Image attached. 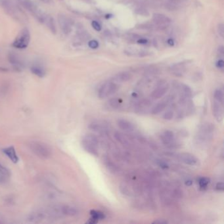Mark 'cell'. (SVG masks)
<instances>
[{
	"mask_svg": "<svg viewBox=\"0 0 224 224\" xmlns=\"http://www.w3.org/2000/svg\"><path fill=\"white\" fill-rule=\"evenodd\" d=\"M81 145L87 152L93 156H98L99 141L96 136L92 134H87L83 137Z\"/></svg>",
	"mask_w": 224,
	"mask_h": 224,
	"instance_id": "6da1fadb",
	"label": "cell"
},
{
	"mask_svg": "<svg viewBox=\"0 0 224 224\" xmlns=\"http://www.w3.org/2000/svg\"><path fill=\"white\" fill-rule=\"evenodd\" d=\"M17 2L23 8L30 12L32 14H33L39 22L42 23L45 22L47 15L42 13V11H40L38 7H37V6L31 0H17Z\"/></svg>",
	"mask_w": 224,
	"mask_h": 224,
	"instance_id": "7a4b0ae2",
	"label": "cell"
},
{
	"mask_svg": "<svg viewBox=\"0 0 224 224\" xmlns=\"http://www.w3.org/2000/svg\"><path fill=\"white\" fill-rule=\"evenodd\" d=\"M30 149L36 156L47 158L51 155V149L47 145L40 141H32L29 144Z\"/></svg>",
	"mask_w": 224,
	"mask_h": 224,
	"instance_id": "3957f363",
	"label": "cell"
},
{
	"mask_svg": "<svg viewBox=\"0 0 224 224\" xmlns=\"http://www.w3.org/2000/svg\"><path fill=\"white\" fill-rule=\"evenodd\" d=\"M30 34L28 28H24L20 31L13 43V46L18 49H25L29 45Z\"/></svg>",
	"mask_w": 224,
	"mask_h": 224,
	"instance_id": "277c9868",
	"label": "cell"
},
{
	"mask_svg": "<svg viewBox=\"0 0 224 224\" xmlns=\"http://www.w3.org/2000/svg\"><path fill=\"white\" fill-rule=\"evenodd\" d=\"M119 89L118 85L115 81H107L101 85L99 89L98 96L100 99H103L113 95Z\"/></svg>",
	"mask_w": 224,
	"mask_h": 224,
	"instance_id": "5b68a950",
	"label": "cell"
},
{
	"mask_svg": "<svg viewBox=\"0 0 224 224\" xmlns=\"http://www.w3.org/2000/svg\"><path fill=\"white\" fill-rule=\"evenodd\" d=\"M58 21L61 30L65 34H68L71 32V24L69 19L64 16V15H58Z\"/></svg>",
	"mask_w": 224,
	"mask_h": 224,
	"instance_id": "8992f818",
	"label": "cell"
},
{
	"mask_svg": "<svg viewBox=\"0 0 224 224\" xmlns=\"http://www.w3.org/2000/svg\"><path fill=\"white\" fill-rule=\"evenodd\" d=\"M178 158L181 162L189 166L197 165L198 162V160L196 157H195L192 154L187 153L180 154L178 156Z\"/></svg>",
	"mask_w": 224,
	"mask_h": 224,
	"instance_id": "52a82bcc",
	"label": "cell"
},
{
	"mask_svg": "<svg viewBox=\"0 0 224 224\" xmlns=\"http://www.w3.org/2000/svg\"><path fill=\"white\" fill-rule=\"evenodd\" d=\"M153 20L159 27H166L171 22L169 17L160 13H154L153 16Z\"/></svg>",
	"mask_w": 224,
	"mask_h": 224,
	"instance_id": "ba28073f",
	"label": "cell"
},
{
	"mask_svg": "<svg viewBox=\"0 0 224 224\" xmlns=\"http://www.w3.org/2000/svg\"><path fill=\"white\" fill-rule=\"evenodd\" d=\"M169 89L168 84L164 83H160L157 88L151 93V97L153 99H160L164 96Z\"/></svg>",
	"mask_w": 224,
	"mask_h": 224,
	"instance_id": "9c48e42d",
	"label": "cell"
},
{
	"mask_svg": "<svg viewBox=\"0 0 224 224\" xmlns=\"http://www.w3.org/2000/svg\"><path fill=\"white\" fill-rule=\"evenodd\" d=\"M214 130L213 126L210 124H205L202 125V128L199 132V137L202 140H208L212 137Z\"/></svg>",
	"mask_w": 224,
	"mask_h": 224,
	"instance_id": "30bf717a",
	"label": "cell"
},
{
	"mask_svg": "<svg viewBox=\"0 0 224 224\" xmlns=\"http://www.w3.org/2000/svg\"><path fill=\"white\" fill-rule=\"evenodd\" d=\"M213 115L218 122L222 121L223 119V104L219 103L217 101H214L212 105Z\"/></svg>",
	"mask_w": 224,
	"mask_h": 224,
	"instance_id": "8fae6325",
	"label": "cell"
},
{
	"mask_svg": "<svg viewBox=\"0 0 224 224\" xmlns=\"http://www.w3.org/2000/svg\"><path fill=\"white\" fill-rule=\"evenodd\" d=\"M161 140L165 145H172L175 140L174 132L170 130H166L161 135Z\"/></svg>",
	"mask_w": 224,
	"mask_h": 224,
	"instance_id": "7c38bea8",
	"label": "cell"
},
{
	"mask_svg": "<svg viewBox=\"0 0 224 224\" xmlns=\"http://www.w3.org/2000/svg\"><path fill=\"white\" fill-rule=\"evenodd\" d=\"M117 125L121 129L126 132H133L135 129V126H134L133 124L125 119L118 120Z\"/></svg>",
	"mask_w": 224,
	"mask_h": 224,
	"instance_id": "4fadbf2b",
	"label": "cell"
},
{
	"mask_svg": "<svg viewBox=\"0 0 224 224\" xmlns=\"http://www.w3.org/2000/svg\"><path fill=\"white\" fill-rule=\"evenodd\" d=\"M3 153L9 158V159L14 163H17L19 161V157L17 156V153H16V150L14 148V146H8L7 148L3 149Z\"/></svg>",
	"mask_w": 224,
	"mask_h": 224,
	"instance_id": "5bb4252c",
	"label": "cell"
},
{
	"mask_svg": "<svg viewBox=\"0 0 224 224\" xmlns=\"http://www.w3.org/2000/svg\"><path fill=\"white\" fill-rule=\"evenodd\" d=\"M131 78V74L128 72H122L116 74L113 77L114 81L116 82H124Z\"/></svg>",
	"mask_w": 224,
	"mask_h": 224,
	"instance_id": "9a60e30c",
	"label": "cell"
},
{
	"mask_svg": "<svg viewBox=\"0 0 224 224\" xmlns=\"http://www.w3.org/2000/svg\"><path fill=\"white\" fill-rule=\"evenodd\" d=\"M89 128L94 132H103L106 130V126L103 124V122H93L89 125Z\"/></svg>",
	"mask_w": 224,
	"mask_h": 224,
	"instance_id": "2e32d148",
	"label": "cell"
},
{
	"mask_svg": "<svg viewBox=\"0 0 224 224\" xmlns=\"http://www.w3.org/2000/svg\"><path fill=\"white\" fill-rule=\"evenodd\" d=\"M8 59H9L10 63L15 66V68H20L22 66L21 60L19 59L17 55H16L13 53H11L8 56Z\"/></svg>",
	"mask_w": 224,
	"mask_h": 224,
	"instance_id": "e0dca14e",
	"label": "cell"
},
{
	"mask_svg": "<svg viewBox=\"0 0 224 224\" xmlns=\"http://www.w3.org/2000/svg\"><path fill=\"white\" fill-rule=\"evenodd\" d=\"M31 72L34 74L36 76H37L38 77H40V78H42L46 74V71H45V69L40 65H37L35 64L33 65L30 68Z\"/></svg>",
	"mask_w": 224,
	"mask_h": 224,
	"instance_id": "ac0fdd59",
	"label": "cell"
},
{
	"mask_svg": "<svg viewBox=\"0 0 224 224\" xmlns=\"http://www.w3.org/2000/svg\"><path fill=\"white\" fill-rule=\"evenodd\" d=\"M171 71L176 76H181L185 71V66L183 63H177L171 67Z\"/></svg>",
	"mask_w": 224,
	"mask_h": 224,
	"instance_id": "d6986e66",
	"label": "cell"
},
{
	"mask_svg": "<svg viewBox=\"0 0 224 224\" xmlns=\"http://www.w3.org/2000/svg\"><path fill=\"white\" fill-rule=\"evenodd\" d=\"M10 176V173L6 168L0 164V182H5Z\"/></svg>",
	"mask_w": 224,
	"mask_h": 224,
	"instance_id": "ffe728a7",
	"label": "cell"
},
{
	"mask_svg": "<svg viewBox=\"0 0 224 224\" xmlns=\"http://www.w3.org/2000/svg\"><path fill=\"white\" fill-rule=\"evenodd\" d=\"M44 23H46L47 27L49 28V29L51 30V32L53 34H56L57 28H56L55 20L53 19L51 17H48V16H47Z\"/></svg>",
	"mask_w": 224,
	"mask_h": 224,
	"instance_id": "44dd1931",
	"label": "cell"
},
{
	"mask_svg": "<svg viewBox=\"0 0 224 224\" xmlns=\"http://www.w3.org/2000/svg\"><path fill=\"white\" fill-rule=\"evenodd\" d=\"M90 215H91V219L95 220V222H98L99 220H101L105 218V215L104 213L102 212L101 211H97L95 210H92L90 211Z\"/></svg>",
	"mask_w": 224,
	"mask_h": 224,
	"instance_id": "7402d4cb",
	"label": "cell"
},
{
	"mask_svg": "<svg viewBox=\"0 0 224 224\" xmlns=\"http://www.w3.org/2000/svg\"><path fill=\"white\" fill-rule=\"evenodd\" d=\"M166 106H167L166 102H160V103H158L155 107H153L151 113L153 115H158V114H159L164 111L165 108L166 107Z\"/></svg>",
	"mask_w": 224,
	"mask_h": 224,
	"instance_id": "603a6c76",
	"label": "cell"
},
{
	"mask_svg": "<svg viewBox=\"0 0 224 224\" xmlns=\"http://www.w3.org/2000/svg\"><path fill=\"white\" fill-rule=\"evenodd\" d=\"M214 99L222 104L223 103V92L221 89H216L214 92Z\"/></svg>",
	"mask_w": 224,
	"mask_h": 224,
	"instance_id": "cb8c5ba5",
	"label": "cell"
},
{
	"mask_svg": "<svg viewBox=\"0 0 224 224\" xmlns=\"http://www.w3.org/2000/svg\"><path fill=\"white\" fill-rule=\"evenodd\" d=\"M210 183V179L206 177H202L198 180V184L201 189H205Z\"/></svg>",
	"mask_w": 224,
	"mask_h": 224,
	"instance_id": "d4e9b609",
	"label": "cell"
},
{
	"mask_svg": "<svg viewBox=\"0 0 224 224\" xmlns=\"http://www.w3.org/2000/svg\"><path fill=\"white\" fill-rule=\"evenodd\" d=\"M115 138H116V139L118 141L121 143L122 144L125 145H128V140L126 139V138L124 136H122V134H121V133H120L119 132H116L115 134Z\"/></svg>",
	"mask_w": 224,
	"mask_h": 224,
	"instance_id": "484cf974",
	"label": "cell"
},
{
	"mask_svg": "<svg viewBox=\"0 0 224 224\" xmlns=\"http://www.w3.org/2000/svg\"><path fill=\"white\" fill-rule=\"evenodd\" d=\"M181 89L183 92V94L186 97H189L191 95V88L185 84H181Z\"/></svg>",
	"mask_w": 224,
	"mask_h": 224,
	"instance_id": "4316f807",
	"label": "cell"
},
{
	"mask_svg": "<svg viewBox=\"0 0 224 224\" xmlns=\"http://www.w3.org/2000/svg\"><path fill=\"white\" fill-rule=\"evenodd\" d=\"M109 104L112 108L116 109V108H118L119 107V105L120 104V102L118 99L114 98V99H111L109 101Z\"/></svg>",
	"mask_w": 224,
	"mask_h": 224,
	"instance_id": "83f0119b",
	"label": "cell"
},
{
	"mask_svg": "<svg viewBox=\"0 0 224 224\" xmlns=\"http://www.w3.org/2000/svg\"><path fill=\"white\" fill-rule=\"evenodd\" d=\"M174 117V112L172 111H166L164 115H163V119L166 120H170L173 119Z\"/></svg>",
	"mask_w": 224,
	"mask_h": 224,
	"instance_id": "f1b7e54d",
	"label": "cell"
},
{
	"mask_svg": "<svg viewBox=\"0 0 224 224\" xmlns=\"http://www.w3.org/2000/svg\"><path fill=\"white\" fill-rule=\"evenodd\" d=\"M88 46L91 49H97L99 47V43L97 40H93L89 41L88 43Z\"/></svg>",
	"mask_w": 224,
	"mask_h": 224,
	"instance_id": "f546056e",
	"label": "cell"
},
{
	"mask_svg": "<svg viewBox=\"0 0 224 224\" xmlns=\"http://www.w3.org/2000/svg\"><path fill=\"white\" fill-rule=\"evenodd\" d=\"M218 34H219V36H220L221 37L223 38V36H224V25H223V24L221 23L218 26Z\"/></svg>",
	"mask_w": 224,
	"mask_h": 224,
	"instance_id": "4dcf8cb0",
	"label": "cell"
},
{
	"mask_svg": "<svg viewBox=\"0 0 224 224\" xmlns=\"http://www.w3.org/2000/svg\"><path fill=\"white\" fill-rule=\"evenodd\" d=\"M91 26L96 31H100L101 30V26L100 25V24L97 21H96V20H93V21H92Z\"/></svg>",
	"mask_w": 224,
	"mask_h": 224,
	"instance_id": "1f68e13d",
	"label": "cell"
},
{
	"mask_svg": "<svg viewBox=\"0 0 224 224\" xmlns=\"http://www.w3.org/2000/svg\"><path fill=\"white\" fill-rule=\"evenodd\" d=\"M157 164H158V165L160 167V168H162V169H166V168H168V167H169L168 164H167V163H166V162L163 161V160H158V161L157 162Z\"/></svg>",
	"mask_w": 224,
	"mask_h": 224,
	"instance_id": "d6a6232c",
	"label": "cell"
},
{
	"mask_svg": "<svg viewBox=\"0 0 224 224\" xmlns=\"http://www.w3.org/2000/svg\"><path fill=\"white\" fill-rule=\"evenodd\" d=\"M215 189L219 191H223L224 190L223 182H218L215 185Z\"/></svg>",
	"mask_w": 224,
	"mask_h": 224,
	"instance_id": "836d02e7",
	"label": "cell"
},
{
	"mask_svg": "<svg viewBox=\"0 0 224 224\" xmlns=\"http://www.w3.org/2000/svg\"><path fill=\"white\" fill-rule=\"evenodd\" d=\"M216 67L219 68H223L224 67V62L222 59H220L217 61Z\"/></svg>",
	"mask_w": 224,
	"mask_h": 224,
	"instance_id": "e575fe53",
	"label": "cell"
},
{
	"mask_svg": "<svg viewBox=\"0 0 224 224\" xmlns=\"http://www.w3.org/2000/svg\"><path fill=\"white\" fill-rule=\"evenodd\" d=\"M153 223H163V224H165V223H168V222L164 220V219H157V220L154 221Z\"/></svg>",
	"mask_w": 224,
	"mask_h": 224,
	"instance_id": "d590c367",
	"label": "cell"
},
{
	"mask_svg": "<svg viewBox=\"0 0 224 224\" xmlns=\"http://www.w3.org/2000/svg\"><path fill=\"white\" fill-rule=\"evenodd\" d=\"M148 42L147 40L146 39H140L137 41L138 43H141V44H145Z\"/></svg>",
	"mask_w": 224,
	"mask_h": 224,
	"instance_id": "8d00e7d4",
	"label": "cell"
},
{
	"mask_svg": "<svg viewBox=\"0 0 224 224\" xmlns=\"http://www.w3.org/2000/svg\"><path fill=\"white\" fill-rule=\"evenodd\" d=\"M218 53L220 55H223V54H224V50H223V46H221V47H219L218 48Z\"/></svg>",
	"mask_w": 224,
	"mask_h": 224,
	"instance_id": "74e56055",
	"label": "cell"
},
{
	"mask_svg": "<svg viewBox=\"0 0 224 224\" xmlns=\"http://www.w3.org/2000/svg\"><path fill=\"white\" fill-rule=\"evenodd\" d=\"M185 185H187V186H191V185L193 184V181H192V180H189L186 181L185 182Z\"/></svg>",
	"mask_w": 224,
	"mask_h": 224,
	"instance_id": "f35d334b",
	"label": "cell"
},
{
	"mask_svg": "<svg viewBox=\"0 0 224 224\" xmlns=\"http://www.w3.org/2000/svg\"><path fill=\"white\" fill-rule=\"evenodd\" d=\"M168 44H169V45H170V46H173L174 42L173 40L170 39V40H168Z\"/></svg>",
	"mask_w": 224,
	"mask_h": 224,
	"instance_id": "ab89813d",
	"label": "cell"
},
{
	"mask_svg": "<svg viewBox=\"0 0 224 224\" xmlns=\"http://www.w3.org/2000/svg\"><path fill=\"white\" fill-rule=\"evenodd\" d=\"M42 2H43L44 3H50V2L52 1V0H42Z\"/></svg>",
	"mask_w": 224,
	"mask_h": 224,
	"instance_id": "60d3db41",
	"label": "cell"
}]
</instances>
